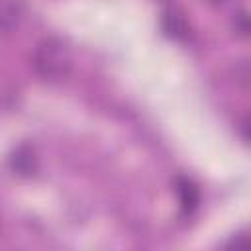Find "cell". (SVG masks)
<instances>
[{"label": "cell", "mask_w": 251, "mask_h": 251, "mask_svg": "<svg viewBox=\"0 0 251 251\" xmlns=\"http://www.w3.org/2000/svg\"><path fill=\"white\" fill-rule=\"evenodd\" d=\"M161 27H163L165 35L171 37V39H186L188 29H190V25H188L184 14H180V12H176V10H167V12L163 14V18H161Z\"/></svg>", "instance_id": "4"}, {"label": "cell", "mask_w": 251, "mask_h": 251, "mask_svg": "<svg viewBox=\"0 0 251 251\" xmlns=\"http://www.w3.org/2000/svg\"><path fill=\"white\" fill-rule=\"evenodd\" d=\"M208 2H210V4H214V6H218V4H222L224 0H208Z\"/></svg>", "instance_id": "7"}, {"label": "cell", "mask_w": 251, "mask_h": 251, "mask_svg": "<svg viewBox=\"0 0 251 251\" xmlns=\"http://www.w3.org/2000/svg\"><path fill=\"white\" fill-rule=\"evenodd\" d=\"M175 190L180 202V208L184 214H192L200 204V190L188 176H176L175 178Z\"/></svg>", "instance_id": "3"}, {"label": "cell", "mask_w": 251, "mask_h": 251, "mask_svg": "<svg viewBox=\"0 0 251 251\" xmlns=\"http://www.w3.org/2000/svg\"><path fill=\"white\" fill-rule=\"evenodd\" d=\"M8 165L10 169L18 175V176H33L37 173V167H39V161H37V153L35 149L29 145V143H22L18 145L10 157H8Z\"/></svg>", "instance_id": "2"}, {"label": "cell", "mask_w": 251, "mask_h": 251, "mask_svg": "<svg viewBox=\"0 0 251 251\" xmlns=\"http://www.w3.org/2000/svg\"><path fill=\"white\" fill-rule=\"evenodd\" d=\"M24 16L22 0H0V31H12L18 27Z\"/></svg>", "instance_id": "5"}, {"label": "cell", "mask_w": 251, "mask_h": 251, "mask_svg": "<svg viewBox=\"0 0 251 251\" xmlns=\"http://www.w3.org/2000/svg\"><path fill=\"white\" fill-rule=\"evenodd\" d=\"M31 63H33L35 73L47 80H59V78L67 76L71 71L69 49L57 37L41 39L33 49Z\"/></svg>", "instance_id": "1"}, {"label": "cell", "mask_w": 251, "mask_h": 251, "mask_svg": "<svg viewBox=\"0 0 251 251\" xmlns=\"http://www.w3.org/2000/svg\"><path fill=\"white\" fill-rule=\"evenodd\" d=\"M233 29H235V33L241 35V37H245V35L249 33V22H247V14H245V12H239V14L235 16V20H233Z\"/></svg>", "instance_id": "6"}]
</instances>
